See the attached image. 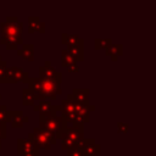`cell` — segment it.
<instances>
[{"instance_id": "6da1fadb", "label": "cell", "mask_w": 156, "mask_h": 156, "mask_svg": "<svg viewBox=\"0 0 156 156\" xmlns=\"http://www.w3.org/2000/svg\"><path fill=\"white\" fill-rule=\"evenodd\" d=\"M62 79H41L39 77H29L28 89L34 95L35 101H45L48 99L55 100L62 93Z\"/></svg>"}, {"instance_id": "7a4b0ae2", "label": "cell", "mask_w": 156, "mask_h": 156, "mask_svg": "<svg viewBox=\"0 0 156 156\" xmlns=\"http://www.w3.org/2000/svg\"><path fill=\"white\" fill-rule=\"evenodd\" d=\"M67 126L68 123L61 116H57V113L55 112L39 115V128L52 134L55 138H57L61 130Z\"/></svg>"}, {"instance_id": "3957f363", "label": "cell", "mask_w": 156, "mask_h": 156, "mask_svg": "<svg viewBox=\"0 0 156 156\" xmlns=\"http://www.w3.org/2000/svg\"><path fill=\"white\" fill-rule=\"evenodd\" d=\"M56 139H61V147L63 150H69L72 149L78 141L84 139V127L78 126V127H65L58 136Z\"/></svg>"}, {"instance_id": "277c9868", "label": "cell", "mask_w": 156, "mask_h": 156, "mask_svg": "<svg viewBox=\"0 0 156 156\" xmlns=\"http://www.w3.org/2000/svg\"><path fill=\"white\" fill-rule=\"evenodd\" d=\"M27 138L30 139V140L34 143V145H35L39 150H40V149L50 150L51 146L55 145L56 141H57V139H56L52 134H50V133H48V132L40 129L39 127L34 128L33 132L29 133Z\"/></svg>"}, {"instance_id": "5b68a950", "label": "cell", "mask_w": 156, "mask_h": 156, "mask_svg": "<svg viewBox=\"0 0 156 156\" xmlns=\"http://www.w3.org/2000/svg\"><path fill=\"white\" fill-rule=\"evenodd\" d=\"M0 29H1L2 37L22 34V32H23V23L16 16H7L6 21L0 23Z\"/></svg>"}, {"instance_id": "8992f818", "label": "cell", "mask_w": 156, "mask_h": 156, "mask_svg": "<svg viewBox=\"0 0 156 156\" xmlns=\"http://www.w3.org/2000/svg\"><path fill=\"white\" fill-rule=\"evenodd\" d=\"M27 83L29 82V74L18 66L7 67L6 69V83Z\"/></svg>"}, {"instance_id": "52a82bcc", "label": "cell", "mask_w": 156, "mask_h": 156, "mask_svg": "<svg viewBox=\"0 0 156 156\" xmlns=\"http://www.w3.org/2000/svg\"><path fill=\"white\" fill-rule=\"evenodd\" d=\"M39 78L41 79H62V73L56 71L49 60L44 62L43 66L39 67Z\"/></svg>"}, {"instance_id": "ba28073f", "label": "cell", "mask_w": 156, "mask_h": 156, "mask_svg": "<svg viewBox=\"0 0 156 156\" xmlns=\"http://www.w3.org/2000/svg\"><path fill=\"white\" fill-rule=\"evenodd\" d=\"M89 94L90 89L89 88H74L66 99H69L76 102H83V104H90L89 102Z\"/></svg>"}, {"instance_id": "9c48e42d", "label": "cell", "mask_w": 156, "mask_h": 156, "mask_svg": "<svg viewBox=\"0 0 156 156\" xmlns=\"http://www.w3.org/2000/svg\"><path fill=\"white\" fill-rule=\"evenodd\" d=\"M33 110L39 112V115H46V113H51V112L57 113L61 110V106L51 104L50 100H45V101H40L39 104H35L33 106Z\"/></svg>"}, {"instance_id": "30bf717a", "label": "cell", "mask_w": 156, "mask_h": 156, "mask_svg": "<svg viewBox=\"0 0 156 156\" xmlns=\"http://www.w3.org/2000/svg\"><path fill=\"white\" fill-rule=\"evenodd\" d=\"M34 150H39V149L34 145V143L30 139H28V138H18L17 139V154L20 156H23Z\"/></svg>"}, {"instance_id": "8fae6325", "label": "cell", "mask_w": 156, "mask_h": 156, "mask_svg": "<svg viewBox=\"0 0 156 156\" xmlns=\"http://www.w3.org/2000/svg\"><path fill=\"white\" fill-rule=\"evenodd\" d=\"M0 44L5 45L7 50H17V49H18V46L23 44L22 34L2 37V38H1V40H0Z\"/></svg>"}, {"instance_id": "7c38bea8", "label": "cell", "mask_w": 156, "mask_h": 156, "mask_svg": "<svg viewBox=\"0 0 156 156\" xmlns=\"http://www.w3.org/2000/svg\"><path fill=\"white\" fill-rule=\"evenodd\" d=\"M23 111L22 110H15V111H7V122L11 123V127L13 128H22L23 122Z\"/></svg>"}, {"instance_id": "4fadbf2b", "label": "cell", "mask_w": 156, "mask_h": 156, "mask_svg": "<svg viewBox=\"0 0 156 156\" xmlns=\"http://www.w3.org/2000/svg\"><path fill=\"white\" fill-rule=\"evenodd\" d=\"M82 152H83V156H100L101 145L96 144L94 138H88V143L83 147Z\"/></svg>"}, {"instance_id": "5bb4252c", "label": "cell", "mask_w": 156, "mask_h": 156, "mask_svg": "<svg viewBox=\"0 0 156 156\" xmlns=\"http://www.w3.org/2000/svg\"><path fill=\"white\" fill-rule=\"evenodd\" d=\"M17 55L21 56L23 60L33 61L34 60V44H22L21 49H17Z\"/></svg>"}, {"instance_id": "9a60e30c", "label": "cell", "mask_w": 156, "mask_h": 156, "mask_svg": "<svg viewBox=\"0 0 156 156\" xmlns=\"http://www.w3.org/2000/svg\"><path fill=\"white\" fill-rule=\"evenodd\" d=\"M106 55H108L111 57L112 61H117L119 56H122L123 54V45L122 44H110L106 49H105Z\"/></svg>"}, {"instance_id": "2e32d148", "label": "cell", "mask_w": 156, "mask_h": 156, "mask_svg": "<svg viewBox=\"0 0 156 156\" xmlns=\"http://www.w3.org/2000/svg\"><path fill=\"white\" fill-rule=\"evenodd\" d=\"M61 43L69 46V45H77L83 44V39L78 34H69V33H62L61 34Z\"/></svg>"}, {"instance_id": "e0dca14e", "label": "cell", "mask_w": 156, "mask_h": 156, "mask_svg": "<svg viewBox=\"0 0 156 156\" xmlns=\"http://www.w3.org/2000/svg\"><path fill=\"white\" fill-rule=\"evenodd\" d=\"M66 50L74 57V60H76L77 62L84 60V46H83V44L69 45V46H67Z\"/></svg>"}, {"instance_id": "ac0fdd59", "label": "cell", "mask_w": 156, "mask_h": 156, "mask_svg": "<svg viewBox=\"0 0 156 156\" xmlns=\"http://www.w3.org/2000/svg\"><path fill=\"white\" fill-rule=\"evenodd\" d=\"M22 104L24 106H34L35 105V99L32 91L28 88H23L22 90Z\"/></svg>"}, {"instance_id": "d6986e66", "label": "cell", "mask_w": 156, "mask_h": 156, "mask_svg": "<svg viewBox=\"0 0 156 156\" xmlns=\"http://www.w3.org/2000/svg\"><path fill=\"white\" fill-rule=\"evenodd\" d=\"M40 22L41 21H40V18L38 16H29L28 17V33L32 34V33L38 32Z\"/></svg>"}, {"instance_id": "ffe728a7", "label": "cell", "mask_w": 156, "mask_h": 156, "mask_svg": "<svg viewBox=\"0 0 156 156\" xmlns=\"http://www.w3.org/2000/svg\"><path fill=\"white\" fill-rule=\"evenodd\" d=\"M74 62H77V61L74 60V57H73L66 49H63V50L61 51V66H62V67H67L68 65L74 63Z\"/></svg>"}, {"instance_id": "44dd1931", "label": "cell", "mask_w": 156, "mask_h": 156, "mask_svg": "<svg viewBox=\"0 0 156 156\" xmlns=\"http://www.w3.org/2000/svg\"><path fill=\"white\" fill-rule=\"evenodd\" d=\"M110 44H112V39H110V38H105V39L96 38V39L94 40V48H95V50L106 49Z\"/></svg>"}, {"instance_id": "7402d4cb", "label": "cell", "mask_w": 156, "mask_h": 156, "mask_svg": "<svg viewBox=\"0 0 156 156\" xmlns=\"http://www.w3.org/2000/svg\"><path fill=\"white\" fill-rule=\"evenodd\" d=\"M6 69H7V62L1 60V62H0V83H6Z\"/></svg>"}, {"instance_id": "603a6c76", "label": "cell", "mask_w": 156, "mask_h": 156, "mask_svg": "<svg viewBox=\"0 0 156 156\" xmlns=\"http://www.w3.org/2000/svg\"><path fill=\"white\" fill-rule=\"evenodd\" d=\"M7 106L6 105H0V122L7 123Z\"/></svg>"}, {"instance_id": "cb8c5ba5", "label": "cell", "mask_w": 156, "mask_h": 156, "mask_svg": "<svg viewBox=\"0 0 156 156\" xmlns=\"http://www.w3.org/2000/svg\"><path fill=\"white\" fill-rule=\"evenodd\" d=\"M7 136V127L5 122H0V149H1V140Z\"/></svg>"}, {"instance_id": "d4e9b609", "label": "cell", "mask_w": 156, "mask_h": 156, "mask_svg": "<svg viewBox=\"0 0 156 156\" xmlns=\"http://www.w3.org/2000/svg\"><path fill=\"white\" fill-rule=\"evenodd\" d=\"M117 129L121 133H127L129 130V124L128 123H123V122H117Z\"/></svg>"}, {"instance_id": "484cf974", "label": "cell", "mask_w": 156, "mask_h": 156, "mask_svg": "<svg viewBox=\"0 0 156 156\" xmlns=\"http://www.w3.org/2000/svg\"><path fill=\"white\" fill-rule=\"evenodd\" d=\"M67 156H83L80 149H69L67 150Z\"/></svg>"}, {"instance_id": "4316f807", "label": "cell", "mask_w": 156, "mask_h": 156, "mask_svg": "<svg viewBox=\"0 0 156 156\" xmlns=\"http://www.w3.org/2000/svg\"><path fill=\"white\" fill-rule=\"evenodd\" d=\"M66 69H67L68 72H72V73H76V72H78V71H79V66H78V62H74V63H71V65H68V66L66 67Z\"/></svg>"}, {"instance_id": "83f0119b", "label": "cell", "mask_w": 156, "mask_h": 156, "mask_svg": "<svg viewBox=\"0 0 156 156\" xmlns=\"http://www.w3.org/2000/svg\"><path fill=\"white\" fill-rule=\"evenodd\" d=\"M23 156H40V150H34V151H30Z\"/></svg>"}, {"instance_id": "f1b7e54d", "label": "cell", "mask_w": 156, "mask_h": 156, "mask_svg": "<svg viewBox=\"0 0 156 156\" xmlns=\"http://www.w3.org/2000/svg\"><path fill=\"white\" fill-rule=\"evenodd\" d=\"M38 32H39V33H41V34H44V33H45V22H40L39 28H38Z\"/></svg>"}, {"instance_id": "f546056e", "label": "cell", "mask_w": 156, "mask_h": 156, "mask_svg": "<svg viewBox=\"0 0 156 156\" xmlns=\"http://www.w3.org/2000/svg\"><path fill=\"white\" fill-rule=\"evenodd\" d=\"M29 121V118H28V116H23V122L26 123V122H28Z\"/></svg>"}, {"instance_id": "4dcf8cb0", "label": "cell", "mask_w": 156, "mask_h": 156, "mask_svg": "<svg viewBox=\"0 0 156 156\" xmlns=\"http://www.w3.org/2000/svg\"><path fill=\"white\" fill-rule=\"evenodd\" d=\"M0 62H1V56H0Z\"/></svg>"}, {"instance_id": "1f68e13d", "label": "cell", "mask_w": 156, "mask_h": 156, "mask_svg": "<svg viewBox=\"0 0 156 156\" xmlns=\"http://www.w3.org/2000/svg\"><path fill=\"white\" fill-rule=\"evenodd\" d=\"M0 99H1V94H0Z\"/></svg>"}]
</instances>
